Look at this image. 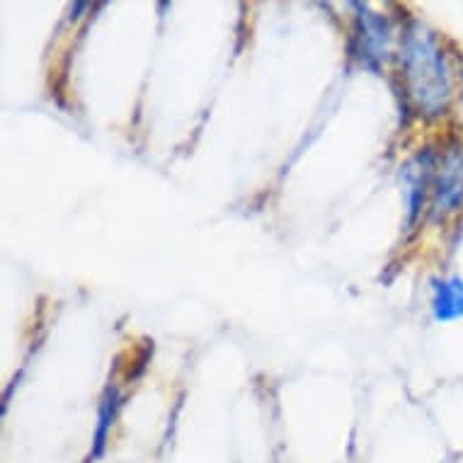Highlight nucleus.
<instances>
[{"mask_svg": "<svg viewBox=\"0 0 463 463\" xmlns=\"http://www.w3.org/2000/svg\"><path fill=\"white\" fill-rule=\"evenodd\" d=\"M402 52L411 95L425 112H441L449 99V76L434 39L422 27H415L408 32Z\"/></svg>", "mask_w": 463, "mask_h": 463, "instance_id": "obj_1", "label": "nucleus"}, {"mask_svg": "<svg viewBox=\"0 0 463 463\" xmlns=\"http://www.w3.org/2000/svg\"><path fill=\"white\" fill-rule=\"evenodd\" d=\"M463 199V158L458 153L449 156L439 177V190H437V206L451 209Z\"/></svg>", "mask_w": 463, "mask_h": 463, "instance_id": "obj_2", "label": "nucleus"}, {"mask_svg": "<svg viewBox=\"0 0 463 463\" xmlns=\"http://www.w3.org/2000/svg\"><path fill=\"white\" fill-rule=\"evenodd\" d=\"M437 318L449 320L463 316V281H441L437 284V298H434Z\"/></svg>", "mask_w": 463, "mask_h": 463, "instance_id": "obj_3", "label": "nucleus"}]
</instances>
